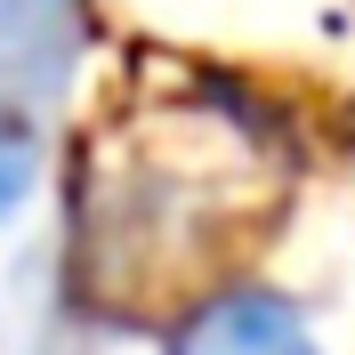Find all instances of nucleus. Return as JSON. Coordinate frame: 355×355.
I'll return each instance as SVG.
<instances>
[{
	"mask_svg": "<svg viewBox=\"0 0 355 355\" xmlns=\"http://www.w3.org/2000/svg\"><path fill=\"white\" fill-rule=\"evenodd\" d=\"M89 33V0H0V226L41 194Z\"/></svg>",
	"mask_w": 355,
	"mask_h": 355,
	"instance_id": "obj_1",
	"label": "nucleus"
},
{
	"mask_svg": "<svg viewBox=\"0 0 355 355\" xmlns=\"http://www.w3.org/2000/svg\"><path fill=\"white\" fill-rule=\"evenodd\" d=\"M170 355H323V339L283 291H218L170 331Z\"/></svg>",
	"mask_w": 355,
	"mask_h": 355,
	"instance_id": "obj_2",
	"label": "nucleus"
}]
</instances>
